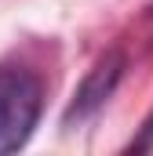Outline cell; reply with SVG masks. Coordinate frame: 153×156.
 Segmentation results:
<instances>
[{"instance_id":"cell-1","label":"cell","mask_w":153,"mask_h":156,"mask_svg":"<svg viewBox=\"0 0 153 156\" xmlns=\"http://www.w3.org/2000/svg\"><path fill=\"white\" fill-rule=\"evenodd\" d=\"M44 109V83L29 66H0V156L18 153Z\"/></svg>"},{"instance_id":"cell-2","label":"cell","mask_w":153,"mask_h":156,"mask_svg":"<svg viewBox=\"0 0 153 156\" xmlns=\"http://www.w3.org/2000/svg\"><path fill=\"white\" fill-rule=\"evenodd\" d=\"M124 69H128V55L120 51V47H110L88 73L84 80L76 83L73 98H69V105H66V113H62V127H76V123H84V120H91L110 98H113L117 83L124 80Z\"/></svg>"},{"instance_id":"cell-3","label":"cell","mask_w":153,"mask_h":156,"mask_svg":"<svg viewBox=\"0 0 153 156\" xmlns=\"http://www.w3.org/2000/svg\"><path fill=\"white\" fill-rule=\"evenodd\" d=\"M153 149V113L142 120V127H139V134L128 142V153H150Z\"/></svg>"}]
</instances>
